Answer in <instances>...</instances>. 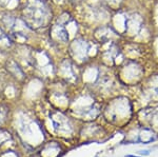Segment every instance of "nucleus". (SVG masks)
Instances as JSON below:
<instances>
[{
	"mask_svg": "<svg viewBox=\"0 0 158 157\" xmlns=\"http://www.w3.org/2000/svg\"><path fill=\"white\" fill-rule=\"evenodd\" d=\"M127 157H139V156H135V155H128Z\"/></svg>",
	"mask_w": 158,
	"mask_h": 157,
	"instance_id": "f03ea898",
	"label": "nucleus"
},
{
	"mask_svg": "<svg viewBox=\"0 0 158 157\" xmlns=\"http://www.w3.org/2000/svg\"><path fill=\"white\" fill-rule=\"evenodd\" d=\"M140 154H143V152L141 151V152H140ZM144 154H149V152H148V151H146V152H144Z\"/></svg>",
	"mask_w": 158,
	"mask_h": 157,
	"instance_id": "f257e3e1",
	"label": "nucleus"
}]
</instances>
